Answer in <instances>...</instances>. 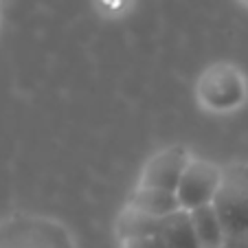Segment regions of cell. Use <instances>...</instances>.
Here are the masks:
<instances>
[{"label":"cell","instance_id":"1","mask_svg":"<svg viewBox=\"0 0 248 248\" xmlns=\"http://www.w3.org/2000/svg\"><path fill=\"white\" fill-rule=\"evenodd\" d=\"M222 183H224V173L220 171L217 165L202 158H191L176 189V198L183 211L200 209L216 202Z\"/></svg>","mask_w":248,"mask_h":248},{"label":"cell","instance_id":"2","mask_svg":"<svg viewBox=\"0 0 248 248\" xmlns=\"http://www.w3.org/2000/svg\"><path fill=\"white\" fill-rule=\"evenodd\" d=\"M189 160H191V156L187 154L185 147L180 145L165 147V150H160L158 154H154L147 160V165L140 171L139 187L163 189V191L176 193Z\"/></svg>","mask_w":248,"mask_h":248},{"label":"cell","instance_id":"3","mask_svg":"<svg viewBox=\"0 0 248 248\" xmlns=\"http://www.w3.org/2000/svg\"><path fill=\"white\" fill-rule=\"evenodd\" d=\"M193 233L202 248H226V231L220 220V213L213 204L187 211Z\"/></svg>","mask_w":248,"mask_h":248},{"label":"cell","instance_id":"4","mask_svg":"<svg viewBox=\"0 0 248 248\" xmlns=\"http://www.w3.org/2000/svg\"><path fill=\"white\" fill-rule=\"evenodd\" d=\"M127 206L140 211L150 217H167L183 211L176 193L163 191V189H150V187H136V191L132 193Z\"/></svg>","mask_w":248,"mask_h":248},{"label":"cell","instance_id":"5","mask_svg":"<svg viewBox=\"0 0 248 248\" xmlns=\"http://www.w3.org/2000/svg\"><path fill=\"white\" fill-rule=\"evenodd\" d=\"M158 237L163 242V248H202L193 233L187 211H178L173 216L163 217Z\"/></svg>","mask_w":248,"mask_h":248},{"label":"cell","instance_id":"6","mask_svg":"<svg viewBox=\"0 0 248 248\" xmlns=\"http://www.w3.org/2000/svg\"><path fill=\"white\" fill-rule=\"evenodd\" d=\"M242 2H246V5H248V0H242Z\"/></svg>","mask_w":248,"mask_h":248}]
</instances>
